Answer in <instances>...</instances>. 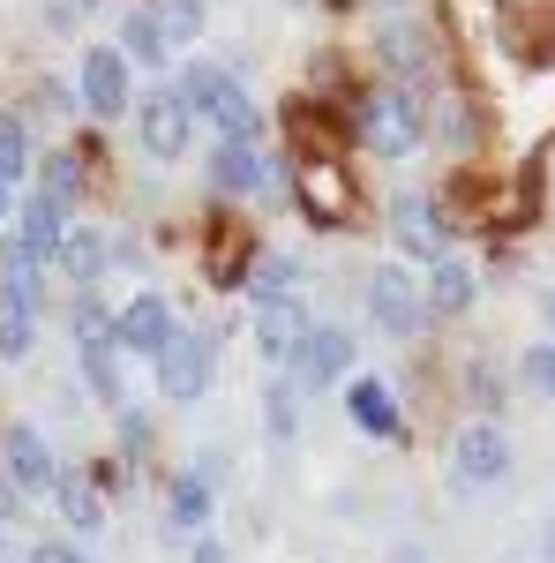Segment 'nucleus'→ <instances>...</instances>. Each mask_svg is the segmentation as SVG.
Here are the masks:
<instances>
[{
	"label": "nucleus",
	"instance_id": "3",
	"mask_svg": "<svg viewBox=\"0 0 555 563\" xmlns=\"http://www.w3.org/2000/svg\"><path fill=\"white\" fill-rule=\"evenodd\" d=\"M293 203L315 218V225L345 233V225H360V180H353V166L323 158V151H308V158L293 166Z\"/></svg>",
	"mask_w": 555,
	"mask_h": 563
},
{
	"label": "nucleus",
	"instance_id": "10",
	"mask_svg": "<svg viewBox=\"0 0 555 563\" xmlns=\"http://www.w3.org/2000/svg\"><path fill=\"white\" fill-rule=\"evenodd\" d=\"M503 474H511V435H503V421H466V429L451 435V481L458 488H496Z\"/></svg>",
	"mask_w": 555,
	"mask_h": 563
},
{
	"label": "nucleus",
	"instance_id": "37",
	"mask_svg": "<svg viewBox=\"0 0 555 563\" xmlns=\"http://www.w3.org/2000/svg\"><path fill=\"white\" fill-rule=\"evenodd\" d=\"M541 308H548V339H555V286H548V301H541Z\"/></svg>",
	"mask_w": 555,
	"mask_h": 563
},
{
	"label": "nucleus",
	"instance_id": "25",
	"mask_svg": "<svg viewBox=\"0 0 555 563\" xmlns=\"http://www.w3.org/2000/svg\"><path fill=\"white\" fill-rule=\"evenodd\" d=\"M31 346H38V308L0 278V361H31Z\"/></svg>",
	"mask_w": 555,
	"mask_h": 563
},
{
	"label": "nucleus",
	"instance_id": "39",
	"mask_svg": "<svg viewBox=\"0 0 555 563\" xmlns=\"http://www.w3.org/2000/svg\"><path fill=\"white\" fill-rule=\"evenodd\" d=\"M8 218H15V211H8V188H0V225H8Z\"/></svg>",
	"mask_w": 555,
	"mask_h": 563
},
{
	"label": "nucleus",
	"instance_id": "2",
	"mask_svg": "<svg viewBox=\"0 0 555 563\" xmlns=\"http://www.w3.org/2000/svg\"><path fill=\"white\" fill-rule=\"evenodd\" d=\"M353 135L376 151V158H413L428 143V106L421 90L406 84H368L360 98H353Z\"/></svg>",
	"mask_w": 555,
	"mask_h": 563
},
{
	"label": "nucleus",
	"instance_id": "34",
	"mask_svg": "<svg viewBox=\"0 0 555 563\" xmlns=\"http://www.w3.org/2000/svg\"><path fill=\"white\" fill-rule=\"evenodd\" d=\"M23 563H84V549H76V541H38Z\"/></svg>",
	"mask_w": 555,
	"mask_h": 563
},
{
	"label": "nucleus",
	"instance_id": "33",
	"mask_svg": "<svg viewBox=\"0 0 555 563\" xmlns=\"http://www.w3.org/2000/svg\"><path fill=\"white\" fill-rule=\"evenodd\" d=\"M466 384H473V406H480V421H488V413L503 406V376H496V361H473Z\"/></svg>",
	"mask_w": 555,
	"mask_h": 563
},
{
	"label": "nucleus",
	"instance_id": "9",
	"mask_svg": "<svg viewBox=\"0 0 555 563\" xmlns=\"http://www.w3.org/2000/svg\"><path fill=\"white\" fill-rule=\"evenodd\" d=\"M135 135H143V151L173 166V158H188V135H196V113H188V98L173 84L143 90V106H135Z\"/></svg>",
	"mask_w": 555,
	"mask_h": 563
},
{
	"label": "nucleus",
	"instance_id": "29",
	"mask_svg": "<svg viewBox=\"0 0 555 563\" xmlns=\"http://www.w3.org/2000/svg\"><path fill=\"white\" fill-rule=\"evenodd\" d=\"M113 421H121V466H143V459H151V413L121 406Z\"/></svg>",
	"mask_w": 555,
	"mask_h": 563
},
{
	"label": "nucleus",
	"instance_id": "13",
	"mask_svg": "<svg viewBox=\"0 0 555 563\" xmlns=\"http://www.w3.org/2000/svg\"><path fill=\"white\" fill-rule=\"evenodd\" d=\"M218 196H278L286 180H278V158L263 151V143H218L211 166H203Z\"/></svg>",
	"mask_w": 555,
	"mask_h": 563
},
{
	"label": "nucleus",
	"instance_id": "11",
	"mask_svg": "<svg viewBox=\"0 0 555 563\" xmlns=\"http://www.w3.org/2000/svg\"><path fill=\"white\" fill-rule=\"evenodd\" d=\"M173 339H180V323H173V301L158 294V286H143V294L113 316V346L135 353V361H158Z\"/></svg>",
	"mask_w": 555,
	"mask_h": 563
},
{
	"label": "nucleus",
	"instance_id": "40",
	"mask_svg": "<svg viewBox=\"0 0 555 563\" xmlns=\"http://www.w3.org/2000/svg\"><path fill=\"white\" fill-rule=\"evenodd\" d=\"M548 563H555V533H548Z\"/></svg>",
	"mask_w": 555,
	"mask_h": 563
},
{
	"label": "nucleus",
	"instance_id": "15",
	"mask_svg": "<svg viewBox=\"0 0 555 563\" xmlns=\"http://www.w3.org/2000/svg\"><path fill=\"white\" fill-rule=\"evenodd\" d=\"M308 308L300 301H270V308H256L248 316V339H256V361H270V368H293L300 361V346H308Z\"/></svg>",
	"mask_w": 555,
	"mask_h": 563
},
{
	"label": "nucleus",
	"instance_id": "38",
	"mask_svg": "<svg viewBox=\"0 0 555 563\" xmlns=\"http://www.w3.org/2000/svg\"><path fill=\"white\" fill-rule=\"evenodd\" d=\"M376 8H390V15H406V0H376Z\"/></svg>",
	"mask_w": 555,
	"mask_h": 563
},
{
	"label": "nucleus",
	"instance_id": "32",
	"mask_svg": "<svg viewBox=\"0 0 555 563\" xmlns=\"http://www.w3.org/2000/svg\"><path fill=\"white\" fill-rule=\"evenodd\" d=\"M293 398L300 390L293 384H270V398H263V421H270V435H278V443H286V435L300 429V413H293Z\"/></svg>",
	"mask_w": 555,
	"mask_h": 563
},
{
	"label": "nucleus",
	"instance_id": "17",
	"mask_svg": "<svg viewBox=\"0 0 555 563\" xmlns=\"http://www.w3.org/2000/svg\"><path fill=\"white\" fill-rule=\"evenodd\" d=\"M345 413H353L360 435H384V443L406 435V406H398V390H390L384 376H353V384H345Z\"/></svg>",
	"mask_w": 555,
	"mask_h": 563
},
{
	"label": "nucleus",
	"instance_id": "19",
	"mask_svg": "<svg viewBox=\"0 0 555 563\" xmlns=\"http://www.w3.org/2000/svg\"><path fill=\"white\" fill-rule=\"evenodd\" d=\"M84 188H90V174H84L76 151H53V158H38V174H31V196L53 203L60 218H84Z\"/></svg>",
	"mask_w": 555,
	"mask_h": 563
},
{
	"label": "nucleus",
	"instance_id": "23",
	"mask_svg": "<svg viewBox=\"0 0 555 563\" xmlns=\"http://www.w3.org/2000/svg\"><path fill=\"white\" fill-rule=\"evenodd\" d=\"M106 256H113V241H106V233H98V225H84V218H76V225H68V241H60V271H68V286H98V278H106Z\"/></svg>",
	"mask_w": 555,
	"mask_h": 563
},
{
	"label": "nucleus",
	"instance_id": "28",
	"mask_svg": "<svg viewBox=\"0 0 555 563\" xmlns=\"http://www.w3.org/2000/svg\"><path fill=\"white\" fill-rule=\"evenodd\" d=\"M151 15H158V31H166L173 53L203 38V0H151Z\"/></svg>",
	"mask_w": 555,
	"mask_h": 563
},
{
	"label": "nucleus",
	"instance_id": "12",
	"mask_svg": "<svg viewBox=\"0 0 555 563\" xmlns=\"http://www.w3.org/2000/svg\"><path fill=\"white\" fill-rule=\"evenodd\" d=\"M368 316L384 323L390 339H421V331H428L421 278H406L398 263H384V271H368Z\"/></svg>",
	"mask_w": 555,
	"mask_h": 563
},
{
	"label": "nucleus",
	"instance_id": "30",
	"mask_svg": "<svg viewBox=\"0 0 555 563\" xmlns=\"http://www.w3.org/2000/svg\"><path fill=\"white\" fill-rule=\"evenodd\" d=\"M68 323H76V339H113V308L98 301V294H76Z\"/></svg>",
	"mask_w": 555,
	"mask_h": 563
},
{
	"label": "nucleus",
	"instance_id": "21",
	"mask_svg": "<svg viewBox=\"0 0 555 563\" xmlns=\"http://www.w3.org/2000/svg\"><path fill=\"white\" fill-rule=\"evenodd\" d=\"M211 488L218 481L203 466H188V474H173V496H166V526L180 541H203V526H211Z\"/></svg>",
	"mask_w": 555,
	"mask_h": 563
},
{
	"label": "nucleus",
	"instance_id": "7",
	"mask_svg": "<svg viewBox=\"0 0 555 563\" xmlns=\"http://www.w3.org/2000/svg\"><path fill=\"white\" fill-rule=\"evenodd\" d=\"M390 233H398V249L406 256H421V263H443L451 256V218H443V203L435 196H421V188H398L390 196Z\"/></svg>",
	"mask_w": 555,
	"mask_h": 563
},
{
	"label": "nucleus",
	"instance_id": "4",
	"mask_svg": "<svg viewBox=\"0 0 555 563\" xmlns=\"http://www.w3.org/2000/svg\"><path fill=\"white\" fill-rule=\"evenodd\" d=\"M68 225H76V218H60L53 203L23 196V211H15L8 225H0V271H45V263L60 256Z\"/></svg>",
	"mask_w": 555,
	"mask_h": 563
},
{
	"label": "nucleus",
	"instance_id": "8",
	"mask_svg": "<svg viewBox=\"0 0 555 563\" xmlns=\"http://www.w3.org/2000/svg\"><path fill=\"white\" fill-rule=\"evenodd\" d=\"M151 368H158V390H166V398L196 406V398L218 384V339H211V331H180Z\"/></svg>",
	"mask_w": 555,
	"mask_h": 563
},
{
	"label": "nucleus",
	"instance_id": "18",
	"mask_svg": "<svg viewBox=\"0 0 555 563\" xmlns=\"http://www.w3.org/2000/svg\"><path fill=\"white\" fill-rule=\"evenodd\" d=\"M421 301H428V323H451V316H466V308L480 301V271H473V263H458V256L428 263Z\"/></svg>",
	"mask_w": 555,
	"mask_h": 563
},
{
	"label": "nucleus",
	"instance_id": "1",
	"mask_svg": "<svg viewBox=\"0 0 555 563\" xmlns=\"http://www.w3.org/2000/svg\"><path fill=\"white\" fill-rule=\"evenodd\" d=\"M173 90L188 98V113H203L225 143H263V106L248 98V84L225 68V60H180V76H173Z\"/></svg>",
	"mask_w": 555,
	"mask_h": 563
},
{
	"label": "nucleus",
	"instance_id": "5",
	"mask_svg": "<svg viewBox=\"0 0 555 563\" xmlns=\"http://www.w3.org/2000/svg\"><path fill=\"white\" fill-rule=\"evenodd\" d=\"M76 106L90 121H121L135 113V76L121 45H84V68H76Z\"/></svg>",
	"mask_w": 555,
	"mask_h": 563
},
{
	"label": "nucleus",
	"instance_id": "31",
	"mask_svg": "<svg viewBox=\"0 0 555 563\" xmlns=\"http://www.w3.org/2000/svg\"><path fill=\"white\" fill-rule=\"evenodd\" d=\"M518 376H525V384H533V390H541V398L555 406V339H548V346H525Z\"/></svg>",
	"mask_w": 555,
	"mask_h": 563
},
{
	"label": "nucleus",
	"instance_id": "14",
	"mask_svg": "<svg viewBox=\"0 0 555 563\" xmlns=\"http://www.w3.org/2000/svg\"><path fill=\"white\" fill-rule=\"evenodd\" d=\"M0 474H8V488H15V496H53L60 466H53V451H45V435L31 429V421L0 429Z\"/></svg>",
	"mask_w": 555,
	"mask_h": 563
},
{
	"label": "nucleus",
	"instance_id": "27",
	"mask_svg": "<svg viewBox=\"0 0 555 563\" xmlns=\"http://www.w3.org/2000/svg\"><path fill=\"white\" fill-rule=\"evenodd\" d=\"M23 174H38L31 129H23V113H0V188H23Z\"/></svg>",
	"mask_w": 555,
	"mask_h": 563
},
{
	"label": "nucleus",
	"instance_id": "16",
	"mask_svg": "<svg viewBox=\"0 0 555 563\" xmlns=\"http://www.w3.org/2000/svg\"><path fill=\"white\" fill-rule=\"evenodd\" d=\"M345 368H353V331L315 323L308 346H300V361H293V390H331V384H345Z\"/></svg>",
	"mask_w": 555,
	"mask_h": 563
},
{
	"label": "nucleus",
	"instance_id": "26",
	"mask_svg": "<svg viewBox=\"0 0 555 563\" xmlns=\"http://www.w3.org/2000/svg\"><path fill=\"white\" fill-rule=\"evenodd\" d=\"M121 53H129V68H166V60H173L166 31H158V15H151V0L121 15Z\"/></svg>",
	"mask_w": 555,
	"mask_h": 563
},
{
	"label": "nucleus",
	"instance_id": "20",
	"mask_svg": "<svg viewBox=\"0 0 555 563\" xmlns=\"http://www.w3.org/2000/svg\"><path fill=\"white\" fill-rule=\"evenodd\" d=\"M300 286H308V271H300V256H286V249H256L248 278H241V294H248L256 308H270V301H300Z\"/></svg>",
	"mask_w": 555,
	"mask_h": 563
},
{
	"label": "nucleus",
	"instance_id": "41",
	"mask_svg": "<svg viewBox=\"0 0 555 563\" xmlns=\"http://www.w3.org/2000/svg\"><path fill=\"white\" fill-rule=\"evenodd\" d=\"M286 8H308V0H286Z\"/></svg>",
	"mask_w": 555,
	"mask_h": 563
},
{
	"label": "nucleus",
	"instance_id": "24",
	"mask_svg": "<svg viewBox=\"0 0 555 563\" xmlns=\"http://www.w3.org/2000/svg\"><path fill=\"white\" fill-rule=\"evenodd\" d=\"M53 504H60V519L76 526V533H106V488H98L90 474L60 466V481H53Z\"/></svg>",
	"mask_w": 555,
	"mask_h": 563
},
{
	"label": "nucleus",
	"instance_id": "36",
	"mask_svg": "<svg viewBox=\"0 0 555 563\" xmlns=\"http://www.w3.org/2000/svg\"><path fill=\"white\" fill-rule=\"evenodd\" d=\"M188 563H225V549H218L211 533H203V541H196V549H188Z\"/></svg>",
	"mask_w": 555,
	"mask_h": 563
},
{
	"label": "nucleus",
	"instance_id": "35",
	"mask_svg": "<svg viewBox=\"0 0 555 563\" xmlns=\"http://www.w3.org/2000/svg\"><path fill=\"white\" fill-rule=\"evenodd\" d=\"M8 519H23V496H15V488H8V474H0V526Z\"/></svg>",
	"mask_w": 555,
	"mask_h": 563
},
{
	"label": "nucleus",
	"instance_id": "22",
	"mask_svg": "<svg viewBox=\"0 0 555 563\" xmlns=\"http://www.w3.org/2000/svg\"><path fill=\"white\" fill-rule=\"evenodd\" d=\"M76 368H84V384L98 406H129V376H121V346L113 339H76Z\"/></svg>",
	"mask_w": 555,
	"mask_h": 563
},
{
	"label": "nucleus",
	"instance_id": "6",
	"mask_svg": "<svg viewBox=\"0 0 555 563\" xmlns=\"http://www.w3.org/2000/svg\"><path fill=\"white\" fill-rule=\"evenodd\" d=\"M376 60H384V84H406V90H421V84L443 76V53H435V38H428V23H413V15H384Z\"/></svg>",
	"mask_w": 555,
	"mask_h": 563
}]
</instances>
